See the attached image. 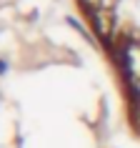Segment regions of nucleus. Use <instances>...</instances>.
<instances>
[{"label":"nucleus","instance_id":"obj_1","mask_svg":"<svg viewBox=\"0 0 140 148\" xmlns=\"http://www.w3.org/2000/svg\"><path fill=\"white\" fill-rule=\"evenodd\" d=\"M108 58L125 118L140 138V0H75Z\"/></svg>","mask_w":140,"mask_h":148}]
</instances>
